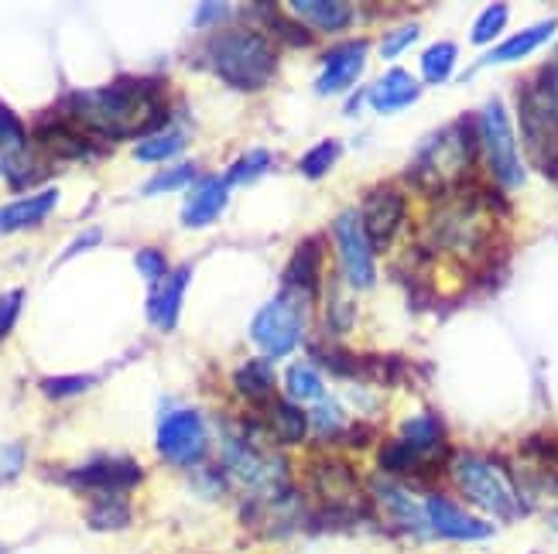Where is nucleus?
Segmentation results:
<instances>
[{"instance_id": "obj_1", "label": "nucleus", "mask_w": 558, "mask_h": 554, "mask_svg": "<svg viewBox=\"0 0 558 554\" xmlns=\"http://www.w3.org/2000/svg\"><path fill=\"white\" fill-rule=\"evenodd\" d=\"M62 113L93 137L124 140L137 134H158L168 120L161 86L155 79H117L104 89L69 93Z\"/></svg>"}, {"instance_id": "obj_2", "label": "nucleus", "mask_w": 558, "mask_h": 554, "mask_svg": "<svg viewBox=\"0 0 558 554\" xmlns=\"http://www.w3.org/2000/svg\"><path fill=\"white\" fill-rule=\"evenodd\" d=\"M206 59L213 72L233 89L257 93L278 72V48L275 41L254 28H227L206 41Z\"/></svg>"}, {"instance_id": "obj_3", "label": "nucleus", "mask_w": 558, "mask_h": 554, "mask_svg": "<svg viewBox=\"0 0 558 554\" xmlns=\"http://www.w3.org/2000/svg\"><path fill=\"white\" fill-rule=\"evenodd\" d=\"M473 124L476 120H459V124L432 134L418 148L408 178L418 188L432 192V196H452V192L466 182V172L480 151Z\"/></svg>"}, {"instance_id": "obj_4", "label": "nucleus", "mask_w": 558, "mask_h": 554, "mask_svg": "<svg viewBox=\"0 0 558 554\" xmlns=\"http://www.w3.org/2000/svg\"><path fill=\"white\" fill-rule=\"evenodd\" d=\"M452 479L459 493L473 503L476 510H483L494 520H518L524 514V500L514 483L511 469L500 459L490 455H476V452H459L452 455Z\"/></svg>"}, {"instance_id": "obj_5", "label": "nucleus", "mask_w": 558, "mask_h": 554, "mask_svg": "<svg viewBox=\"0 0 558 554\" xmlns=\"http://www.w3.org/2000/svg\"><path fill=\"white\" fill-rule=\"evenodd\" d=\"M518 124L524 151L542 175L558 182V110L542 83V76L527 79L518 89Z\"/></svg>"}, {"instance_id": "obj_6", "label": "nucleus", "mask_w": 558, "mask_h": 554, "mask_svg": "<svg viewBox=\"0 0 558 554\" xmlns=\"http://www.w3.org/2000/svg\"><path fill=\"white\" fill-rule=\"evenodd\" d=\"M476 140H480V155H483V161H487L494 182L500 188H521L524 185V161H521L511 113H507V107L500 100H490L480 110Z\"/></svg>"}, {"instance_id": "obj_7", "label": "nucleus", "mask_w": 558, "mask_h": 554, "mask_svg": "<svg viewBox=\"0 0 558 554\" xmlns=\"http://www.w3.org/2000/svg\"><path fill=\"white\" fill-rule=\"evenodd\" d=\"M223 466L233 483L257 493L260 500L278 496L288 490V463L275 452H264L247 435H227L223 442Z\"/></svg>"}, {"instance_id": "obj_8", "label": "nucleus", "mask_w": 558, "mask_h": 554, "mask_svg": "<svg viewBox=\"0 0 558 554\" xmlns=\"http://www.w3.org/2000/svg\"><path fill=\"white\" fill-rule=\"evenodd\" d=\"M254 343L264 349V356H288L302 343L305 335V308L295 295H281L264 305L251 322Z\"/></svg>"}, {"instance_id": "obj_9", "label": "nucleus", "mask_w": 558, "mask_h": 554, "mask_svg": "<svg viewBox=\"0 0 558 554\" xmlns=\"http://www.w3.org/2000/svg\"><path fill=\"white\" fill-rule=\"evenodd\" d=\"M332 239H336V250H339V268H343V278L356 287V292H367L374 287V247H371V236L363 230V220L356 209H347L336 216L332 223Z\"/></svg>"}, {"instance_id": "obj_10", "label": "nucleus", "mask_w": 558, "mask_h": 554, "mask_svg": "<svg viewBox=\"0 0 558 554\" xmlns=\"http://www.w3.org/2000/svg\"><path fill=\"white\" fill-rule=\"evenodd\" d=\"M371 500H374V510L391 524L395 531L415 541H432L425 500H415V493L408 487L395 483V479H371Z\"/></svg>"}, {"instance_id": "obj_11", "label": "nucleus", "mask_w": 558, "mask_h": 554, "mask_svg": "<svg viewBox=\"0 0 558 554\" xmlns=\"http://www.w3.org/2000/svg\"><path fill=\"white\" fill-rule=\"evenodd\" d=\"M425 517H428V531L439 541H452V544H476L494 538V524L483 520L476 514H470L466 507H459L456 500H449L446 493H428L425 496Z\"/></svg>"}, {"instance_id": "obj_12", "label": "nucleus", "mask_w": 558, "mask_h": 554, "mask_svg": "<svg viewBox=\"0 0 558 554\" xmlns=\"http://www.w3.org/2000/svg\"><path fill=\"white\" fill-rule=\"evenodd\" d=\"M158 452L175 466H192L206 452V421L199 411H172L158 424Z\"/></svg>"}, {"instance_id": "obj_13", "label": "nucleus", "mask_w": 558, "mask_h": 554, "mask_svg": "<svg viewBox=\"0 0 558 554\" xmlns=\"http://www.w3.org/2000/svg\"><path fill=\"white\" fill-rule=\"evenodd\" d=\"M69 487L76 490H96L100 496H120L124 490H134L144 472L134 459L128 455H100V459H89L86 466L72 469L69 476Z\"/></svg>"}, {"instance_id": "obj_14", "label": "nucleus", "mask_w": 558, "mask_h": 554, "mask_svg": "<svg viewBox=\"0 0 558 554\" xmlns=\"http://www.w3.org/2000/svg\"><path fill=\"white\" fill-rule=\"evenodd\" d=\"M408 216V202L401 196V188L395 185H377L374 192H367V199H363V230L371 236V247L374 250H387L395 244V236L404 223Z\"/></svg>"}, {"instance_id": "obj_15", "label": "nucleus", "mask_w": 558, "mask_h": 554, "mask_svg": "<svg viewBox=\"0 0 558 554\" xmlns=\"http://www.w3.org/2000/svg\"><path fill=\"white\" fill-rule=\"evenodd\" d=\"M0 155H4V172L14 188L32 185L38 178L41 168L32 155L28 131H24V124L8 103H0Z\"/></svg>"}, {"instance_id": "obj_16", "label": "nucleus", "mask_w": 558, "mask_h": 554, "mask_svg": "<svg viewBox=\"0 0 558 554\" xmlns=\"http://www.w3.org/2000/svg\"><path fill=\"white\" fill-rule=\"evenodd\" d=\"M308 483L326 503V510H350L356 500V472L339 463V459H312L308 469Z\"/></svg>"}, {"instance_id": "obj_17", "label": "nucleus", "mask_w": 558, "mask_h": 554, "mask_svg": "<svg viewBox=\"0 0 558 554\" xmlns=\"http://www.w3.org/2000/svg\"><path fill=\"white\" fill-rule=\"evenodd\" d=\"M363 65H367V41H343L329 48L323 56V72L315 79V89L319 93H343L350 89L360 76H363Z\"/></svg>"}, {"instance_id": "obj_18", "label": "nucleus", "mask_w": 558, "mask_h": 554, "mask_svg": "<svg viewBox=\"0 0 558 554\" xmlns=\"http://www.w3.org/2000/svg\"><path fill=\"white\" fill-rule=\"evenodd\" d=\"M35 140L45 155L52 158H96L104 148L96 144L93 134H86L80 124H72V120H41L38 131H35Z\"/></svg>"}, {"instance_id": "obj_19", "label": "nucleus", "mask_w": 558, "mask_h": 554, "mask_svg": "<svg viewBox=\"0 0 558 554\" xmlns=\"http://www.w3.org/2000/svg\"><path fill=\"white\" fill-rule=\"evenodd\" d=\"M319 274H323V244L315 236H308L295 247V254H291L288 268H284L288 295L315 298L319 295Z\"/></svg>"}, {"instance_id": "obj_20", "label": "nucleus", "mask_w": 558, "mask_h": 554, "mask_svg": "<svg viewBox=\"0 0 558 554\" xmlns=\"http://www.w3.org/2000/svg\"><path fill=\"white\" fill-rule=\"evenodd\" d=\"M230 199L227 178H199L196 188L189 192V199L182 206V223L185 226H209L223 216Z\"/></svg>"}, {"instance_id": "obj_21", "label": "nucleus", "mask_w": 558, "mask_h": 554, "mask_svg": "<svg viewBox=\"0 0 558 554\" xmlns=\"http://www.w3.org/2000/svg\"><path fill=\"white\" fill-rule=\"evenodd\" d=\"M418 93H422V83L411 76V72H404V69H387L384 76L367 89V103L377 113H398V110L415 103Z\"/></svg>"}, {"instance_id": "obj_22", "label": "nucleus", "mask_w": 558, "mask_h": 554, "mask_svg": "<svg viewBox=\"0 0 558 554\" xmlns=\"http://www.w3.org/2000/svg\"><path fill=\"white\" fill-rule=\"evenodd\" d=\"M185 284H189V271H172L165 281L151 284V298H148V319L158 329H175L179 311H182V298H185Z\"/></svg>"}, {"instance_id": "obj_23", "label": "nucleus", "mask_w": 558, "mask_h": 554, "mask_svg": "<svg viewBox=\"0 0 558 554\" xmlns=\"http://www.w3.org/2000/svg\"><path fill=\"white\" fill-rule=\"evenodd\" d=\"M59 202V192L56 188H45L38 196H28V199H17L11 206L0 209V233H14V230H28V226H38L41 220L52 216Z\"/></svg>"}, {"instance_id": "obj_24", "label": "nucleus", "mask_w": 558, "mask_h": 554, "mask_svg": "<svg viewBox=\"0 0 558 554\" xmlns=\"http://www.w3.org/2000/svg\"><path fill=\"white\" fill-rule=\"evenodd\" d=\"M558 32V21H538V24H531V28L511 35L504 45H497L494 52L487 56L490 65H504V62H521L527 59L531 52H538L542 45L551 41V35Z\"/></svg>"}, {"instance_id": "obj_25", "label": "nucleus", "mask_w": 558, "mask_h": 554, "mask_svg": "<svg viewBox=\"0 0 558 554\" xmlns=\"http://www.w3.org/2000/svg\"><path fill=\"white\" fill-rule=\"evenodd\" d=\"M291 11L315 32H343L353 24V8L343 0H295Z\"/></svg>"}, {"instance_id": "obj_26", "label": "nucleus", "mask_w": 558, "mask_h": 554, "mask_svg": "<svg viewBox=\"0 0 558 554\" xmlns=\"http://www.w3.org/2000/svg\"><path fill=\"white\" fill-rule=\"evenodd\" d=\"M233 387H236L240 397H247L251 404L271 407L278 380H275V370L268 367V359H251V364H244L233 373Z\"/></svg>"}, {"instance_id": "obj_27", "label": "nucleus", "mask_w": 558, "mask_h": 554, "mask_svg": "<svg viewBox=\"0 0 558 554\" xmlns=\"http://www.w3.org/2000/svg\"><path fill=\"white\" fill-rule=\"evenodd\" d=\"M264 428H268V435L281 445H299L305 439L308 431V418L302 415L299 404L291 401H275L268 407V421H264Z\"/></svg>"}, {"instance_id": "obj_28", "label": "nucleus", "mask_w": 558, "mask_h": 554, "mask_svg": "<svg viewBox=\"0 0 558 554\" xmlns=\"http://www.w3.org/2000/svg\"><path fill=\"white\" fill-rule=\"evenodd\" d=\"M284 387H288V401L295 404H315L319 407L326 401V387L319 370H312L308 364H295L284 370Z\"/></svg>"}, {"instance_id": "obj_29", "label": "nucleus", "mask_w": 558, "mask_h": 554, "mask_svg": "<svg viewBox=\"0 0 558 554\" xmlns=\"http://www.w3.org/2000/svg\"><path fill=\"white\" fill-rule=\"evenodd\" d=\"M86 524L93 527V531H120V527H128L131 524L128 500H120V496H100L89 507Z\"/></svg>"}, {"instance_id": "obj_30", "label": "nucleus", "mask_w": 558, "mask_h": 554, "mask_svg": "<svg viewBox=\"0 0 558 554\" xmlns=\"http://www.w3.org/2000/svg\"><path fill=\"white\" fill-rule=\"evenodd\" d=\"M456 59H459V48L452 41L428 45L425 52H422V76H425V83H432V86L446 83L452 76V69H456Z\"/></svg>"}, {"instance_id": "obj_31", "label": "nucleus", "mask_w": 558, "mask_h": 554, "mask_svg": "<svg viewBox=\"0 0 558 554\" xmlns=\"http://www.w3.org/2000/svg\"><path fill=\"white\" fill-rule=\"evenodd\" d=\"M182 148H185V134L182 131H158V134L144 137L137 144L134 158L137 161H168V158L182 155Z\"/></svg>"}, {"instance_id": "obj_32", "label": "nucleus", "mask_w": 558, "mask_h": 554, "mask_svg": "<svg viewBox=\"0 0 558 554\" xmlns=\"http://www.w3.org/2000/svg\"><path fill=\"white\" fill-rule=\"evenodd\" d=\"M312 359H319V367L336 377H360L363 364H367V359L347 353V346H326V343L312 349Z\"/></svg>"}, {"instance_id": "obj_33", "label": "nucleus", "mask_w": 558, "mask_h": 554, "mask_svg": "<svg viewBox=\"0 0 558 554\" xmlns=\"http://www.w3.org/2000/svg\"><path fill=\"white\" fill-rule=\"evenodd\" d=\"M271 168V155L268 151H247L233 161V168L227 172V185H251L257 182L264 172Z\"/></svg>"}, {"instance_id": "obj_34", "label": "nucleus", "mask_w": 558, "mask_h": 554, "mask_svg": "<svg viewBox=\"0 0 558 554\" xmlns=\"http://www.w3.org/2000/svg\"><path fill=\"white\" fill-rule=\"evenodd\" d=\"M507 4H490V8H483L480 11V17H476V24H473V45H490V41H497L500 38V32L507 28Z\"/></svg>"}, {"instance_id": "obj_35", "label": "nucleus", "mask_w": 558, "mask_h": 554, "mask_svg": "<svg viewBox=\"0 0 558 554\" xmlns=\"http://www.w3.org/2000/svg\"><path fill=\"white\" fill-rule=\"evenodd\" d=\"M199 175V168L192 164V161H182L175 168H168V172L155 175L148 185H144V196H158V192H175V188H185L189 182H196Z\"/></svg>"}, {"instance_id": "obj_36", "label": "nucleus", "mask_w": 558, "mask_h": 554, "mask_svg": "<svg viewBox=\"0 0 558 554\" xmlns=\"http://www.w3.org/2000/svg\"><path fill=\"white\" fill-rule=\"evenodd\" d=\"M339 151H343V148H339V140H319V144H315V148L302 158V175H305V178H323V175L329 172V168L339 161Z\"/></svg>"}, {"instance_id": "obj_37", "label": "nucleus", "mask_w": 558, "mask_h": 554, "mask_svg": "<svg viewBox=\"0 0 558 554\" xmlns=\"http://www.w3.org/2000/svg\"><path fill=\"white\" fill-rule=\"evenodd\" d=\"M268 24H271V32L284 41V45H295V48H308L312 45V32L305 28V24L299 17H281L275 14V8L268 4Z\"/></svg>"}, {"instance_id": "obj_38", "label": "nucleus", "mask_w": 558, "mask_h": 554, "mask_svg": "<svg viewBox=\"0 0 558 554\" xmlns=\"http://www.w3.org/2000/svg\"><path fill=\"white\" fill-rule=\"evenodd\" d=\"M312 424H315V431H319L323 439L347 435V418H343V407H339L336 401H323L319 407H315Z\"/></svg>"}, {"instance_id": "obj_39", "label": "nucleus", "mask_w": 558, "mask_h": 554, "mask_svg": "<svg viewBox=\"0 0 558 554\" xmlns=\"http://www.w3.org/2000/svg\"><path fill=\"white\" fill-rule=\"evenodd\" d=\"M89 387H93L89 377H48V380H41V394L48 401H69V397H76Z\"/></svg>"}, {"instance_id": "obj_40", "label": "nucleus", "mask_w": 558, "mask_h": 554, "mask_svg": "<svg viewBox=\"0 0 558 554\" xmlns=\"http://www.w3.org/2000/svg\"><path fill=\"white\" fill-rule=\"evenodd\" d=\"M24 469V445L21 442H4L0 445V487L14 483Z\"/></svg>"}, {"instance_id": "obj_41", "label": "nucleus", "mask_w": 558, "mask_h": 554, "mask_svg": "<svg viewBox=\"0 0 558 554\" xmlns=\"http://www.w3.org/2000/svg\"><path fill=\"white\" fill-rule=\"evenodd\" d=\"M418 35H422L418 24H401V28H395L391 35H384V41H380V56H384V59L401 56L408 45H415V41H418Z\"/></svg>"}, {"instance_id": "obj_42", "label": "nucleus", "mask_w": 558, "mask_h": 554, "mask_svg": "<svg viewBox=\"0 0 558 554\" xmlns=\"http://www.w3.org/2000/svg\"><path fill=\"white\" fill-rule=\"evenodd\" d=\"M21 305H24V292L21 287H14V292H4L0 295V343L8 340L17 316H21Z\"/></svg>"}, {"instance_id": "obj_43", "label": "nucleus", "mask_w": 558, "mask_h": 554, "mask_svg": "<svg viewBox=\"0 0 558 554\" xmlns=\"http://www.w3.org/2000/svg\"><path fill=\"white\" fill-rule=\"evenodd\" d=\"M137 271H141L144 278H148L151 284H158V281H165L168 274H172V271H168V263H165V254H161V250H141V254H137Z\"/></svg>"}, {"instance_id": "obj_44", "label": "nucleus", "mask_w": 558, "mask_h": 554, "mask_svg": "<svg viewBox=\"0 0 558 554\" xmlns=\"http://www.w3.org/2000/svg\"><path fill=\"white\" fill-rule=\"evenodd\" d=\"M353 325V305L343 301V295H329V329L332 332H347Z\"/></svg>"}, {"instance_id": "obj_45", "label": "nucleus", "mask_w": 558, "mask_h": 554, "mask_svg": "<svg viewBox=\"0 0 558 554\" xmlns=\"http://www.w3.org/2000/svg\"><path fill=\"white\" fill-rule=\"evenodd\" d=\"M542 76V83H545V89H548V96H551V103H555V110H558V52H555V59L538 72Z\"/></svg>"}, {"instance_id": "obj_46", "label": "nucleus", "mask_w": 558, "mask_h": 554, "mask_svg": "<svg viewBox=\"0 0 558 554\" xmlns=\"http://www.w3.org/2000/svg\"><path fill=\"white\" fill-rule=\"evenodd\" d=\"M100 244V230H89V233H83V239H76L62 257H72V254H80V250H86V247H96Z\"/></svg>"}, {"instance_id": "obj_47", "label": "nucleus", "mask_w": 558, "mask_h": 554, "mask_svg": "<svg viewBox=\"0 0 558 554\" xmlns=\"http://www.w3.org/2000/svg\"><path fill=\"white\" fill-rule=\"evenodd\" d=\"M230 8L227 4H203L199 8V17H196V24H209V21H220L216 14H227Z\"/></svg>"}, {"instance_id": "obj_48", "label": "nucleus", "mask_w": 558, "mask_h": 554, "mask_svg": "<svg viewBox=\"0 0 558 554\" xmlns=\"http://www.w3.org/2000/svg\"><path fill=\"white\" fill-rule=\"evenodd\" d=\"M548 527H551V531L558 534V507H555V510L548 514Z\"/></svg>"}, {"instance_id": "obj_49", "label": "nucleus", "mask_w": 558, "mask_h": 554, "mask_svg": "<svg viewBox=\"0 0 558 554\" xmlns=\"http://www.w3.org/2000/svg\"><path fill=\"white\" fill-rule=\"evenodd\" d=\"M0 554H8V547H4V544H0Z\"/></svg>"}]
</instances>
